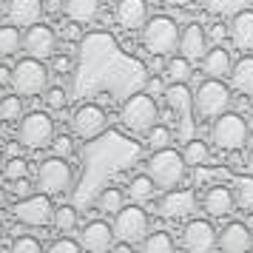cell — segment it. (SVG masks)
Listing matches in <instances>:
<instances>
[{"label": "cell", "mask_w": 253, "mask_h": 253, "mask_svg": "<svg viewBox=\"0 0 253 253\" xmlns=\"http://www.w3.org/2000/svg\"><path fill=\"white\" fill-rule=\"evenodd\" d=\"M179 37H182L179 26L165 14L148 17V23L142 26V46L154 57H171L173 51H179Z\"/></svg>", "instance_id": "1"}, {"label": "cell", "mask_w": 253, "mask_h": 253, "mask_svg": "<svg viewBox=\"0 0 253 253\" xmlns=\"http://www.w3.org/2000/svg\"><path fill=\"white\" fill-rule=\"evenodd\" d=\"M248 137H251V123H248V117L225 111L222 117L213 120V128H211V145H213V148L230 154V151L245 148Z\"/></svg>", "instance_id": "2"}, {"label": "cell", "mask_w": 253, "mask_h": 253, "mask_svg": "<svg viewBox=\"0 0 253 253\" xmlns=\"http://www.w3.org/2000/svg\"><path fill=\"white\" fill-rule=\"evenodd\" d=\"M120 120H123L126 131H131V134H148L151 128L160 123L157 100L148 91L128 97L126 103H123V108H120Z\"/></svg>", "instance_id": "3"}, {"label": "cell", "mask_w": 253, "mask_h": 253, "mask_svg": "<svg viewBox=\"0 0 253 253\" xmlns=\"http://www.w3.org/2000/svg\"><path fill=\"white\" fill-rule=\"evenodd\" d=\"M185 168H188V162H185L182 154L173 151L171 145L154 151L151 160H148V176L154 179L157 188H162V191H171V188H176V185L182 182Z\"/></svg>", "instance_id": "4"}, {"label": "cell", "mask_w": 253, "mask_h": 253, "mask_svg": "<svg viewBox=\"0 0 253 253\" xmlns=\"http://www.w3.org/2000/svg\"><path fill=\"white\" fill-rule=\"evenodd\" d=\"M230 100L233 97H230L228 85L219 77H208V80H202V85L194 94V111L202 120H216V117H222L230 108Z\"/></svg>", "instance_id": "5"}, {"label": "cell", "mask_w": 253, "mask_h": 253, "mask_svg": "<svg viewBox=\"0 0 253 253\" xmlns=\"http://www.w3.org/2000/svg\"><path fill=\"white\" fill-rule=\"evenodd\" d=\"M12 88L20 97H37L48 88V69L43 60L23 57L12 66Z\"/></svg>", "instance_id": "6"}, {"label": "cell", "mask_w": 253, "mask_h": 253, "mask_svg": "<svg viewBox=\"0 0 253 253\" xmlns=\"http://www.w3.org/2000/svg\"><path fill=\"white\" fill-rule=\"evenodd\" d=\"M17 139L23 142V148L40 151L48 148L54 142V120L46 111H29L17 123Z\"/></svg>", "instance_id": "7"}, {"label": "cell", "mask_w": 253, "mask_h": 253, "mask_svg": "<svg viewBox=\"0 0 253 253\" xmlns=\"http://www.w3.org/2000/svg\"><path fill=\"white\" fill-rule=\"evenodd\" d=\"M71 179H74V173H71V165L66 162V157H48V160H43L40 168H37L35 188L40 194L60 196L71 188Z\"/></svg>", "instance_id": "8"}, {"label": "cell", "mask_w": 253, "mask_h": 253, "mask_svg": "<svg viewBox=\"0 0 253 253\" xmlns=\"http://www.w3.org/2000/svg\"><path fill=\"white\" fill-rule=\"evenodd\" d=\"M114 239L128 242V245H142V239L148 236V213L134 202V205L123 208L114 213Z\"/></svg>", "instance_id": "9"}, {"label": "cell", "mask_w": 253, "mask_h": 253, "mask_svg": "<svg viewBox=\"0 0 253 253\" xmlns=\"http://www.w3.org/2000/svg\"><path fill=\"white\" fill-rule=\"evenodd\" d=\"M12 216L17 219L20 225H26V228H46V225H51V219H54L51 196L37 191V194L26 196V199H17Z\"/></svg>", "instance_id": "10"}, {"label": "cell", "mask_w": 253, "mask_h": 253, "mask_svg": "<svg viewBox=\"0 0 253 253\" xmlns=\"http://www.w3.org/2000/svg\"><path fill=\"white\" fill-rule=\"evenodd\" d=\"M23 51L29 57L37 60H51L57 54V32L46 23H35L26 29L23 35Z\"/></svg>", "instance_id": "11"}, {"label": "cell", "mask_w": 253, "mask_h": 253, "mask_svg": "<svg viewBox=\"0 0 253 253\" xmlns=\"http://www.w3.org/2000/svg\"><path fill=\"white\" fill-rule=\"evenodd\" d=\"M105 126H108V117H105V111L97 103H85L71 114V131L80 139L100 137L105 131Z\"/></svg>", "instance_id": "12"}, {"label": "cell", "mask_w": 253, "mask_h": 253, "mask_svg": "<svg viewBox=\"0 0 253 253\" xmlns=\"http://www.w3.org/2000/svg\"><path fill=\"white\" fill-rule=\"evenodd\" d=\"M219 233L208 219H191L182 228V248L185 253H211L216 248Z\"/></svg>", "instance_id": "13"}, {"label": "cell", "mask_w": 253, "mask_h": 253, "mask_svg": "<svg viewBox=\"0 0 253 253\" xmlns=\"http://www.w3.org/2000/svg\"><path fill=\"white\" fill-rule=\"evenodd\" d=\"M80 245L85 253H111L114 248V228L103 222V219H94L88 222L80 233Z\"/></svg>", "instance_id": "14"}, {"label": "cell", "mask_w": 253, "mask_h": 253, "mask_svg": "<svg viewBox=\"0 0 253 253\" xmlns=\"http://www.w3.org/2000/svg\"><path fill=\"white\" fill-rule=\"evenodd\" d=\"M157 213L162 219H171V222L185 219L188 213H194V194L188 188H171V191H165V196L157 205Z\"/></svg>", "instance_id": "15"}, {"label": "cell", "mask_w": 253, "mask_h": 253, "mask_svg": "<svg viewBox=\"0 0 253 253\" xmlns=\"http://www.w3.org/2000/svg\"><path fill=\"white\" fill-rule=\"evenodd\" d=\"M114 20L126 32H142V26L148 23V3L145 0H117Z\"/></svg>", "instance_id": "16"}, {"label": "cell", "mask_w": 253, "mask_h": 253, "mask_svg": "<svg viewBox=\"0 0 253 253\" xmlns=\"http://www.w3.org/2000/svg\"><path fill=\"white\" fill-rule=\"evenodd\" d=\"M216 248L222 253H248L253 248V236L248 225H242V222H230L225 228L219 230V242Z\"/></svg>", "instance_id": "17"}, {"label": "cell", "mask_w": 253, "mask_h": 253, "mask_svg": "<svg viewBox=\"0 0 253 253\" xmlns=\"http://www.w3.org/2000/svg\"><path fill=\"white\" fill-rule=\"evenodd\" d=\"M43 14H46L43 0H9V9H6L9 23H14L17 29H29V26L40 23Z\"/></svg>", "instance_id": "18"}, {"label": "cell", "mask_w": 253, "mask_h": 253, "mask_svg": "<svg viewBox=\"0 0 253 253\" xmlns=\"http://www.w3.org/2000/svg\"><path fill=\"white\" fill-rule=\"evenodd\" d=\"M205 46H208V32L199 23H188L182 29V37H179V54L191 60V63H202L205 57Z\"/></svg>", "instance_id": "19"}, {"label": "cell", "mask_w": 253, "mask_h": 253, "mask_svg": "<svg viewBox=\"0 0 253 253\" xmlns=\"http://www.w3.org/2000/svg\"><path fill=\"white\" fill-rule=\"evenodd\" d=\"M202 205H205V213L213 219H222L228 216L233 205H236V196H233V188L228 185H213V188H208L205 199H202Z\"/></svg>", "instance_id": "20"}, {"label": "cell", "mask_w": 253, "mask_h": 253, "mask_svg": "<svg viewBox=\"0 0 253 253\" xmlns=\"http://www.w3.org/2000/svg\"><path fill=\"white\" fill-rule=\"evenodd\" d=\"M230 40L242 51H253V12L251 9H242V12L233 14V20H230Z\"/></svg>", "instance_id": "21"}, {"label": "cell", "mask_w": 253, "mask_h": 253, "mask_svg": "<svg viewBox=\"0 0 253 253\" xmlns=\"http://www.w3.org/2000/svg\"><path fill=\"white\" fill-rule=\"evenodd\" d=\"M103 9V0H63V14L74 23H91Z\"/></svg>", "instance_id": "22"}, {"label": "cell", "mask_w": 253, "mask_h": 253, "mask_svg": "<svg viewBox=\"0 0 253 253\" xmlns=\"http://www.w3.org/2000/svg\"><path fill=\"white\" fill-rule=\"evenodd\" d=\"M230 69H233V60H230V51L225 46H213L211 51H205V57H202V71H205L208 77H228Z\"/></svg>", "instance_id": "23"}, {"label": "cell", "mask_w": 253, "mask_h": 253, "mask_svg": "<svg viewBox=\"0 0 253 253\" xmlns=\"http://www.w3.org/2000/svg\"><path fill=\"white\" fill-rule=\"evenodd\" d=\"M230 83H233L236 91L253 94V57L251 54H245L242 60L233 63V69H230Z\"/></svg>", "instance_id": "24"}, {"label": "cell", "mask_w": 253, "mask_h": 253, "mask_svg": "<svg viewBox=\"0 0 253 253\" xmlns=\"http://www.w3.org/2000/svg\"><path fill=\"white\" fill-rule=\"evenodd\" d=\"M165 100L179 117H188L191 105H194V94L188 91V83H171L165 88Z\"/></svg>", "instance_id": "25"}, {"label": "cell", "mask_w": 253, "mask_h": 253, "mask_svg": "<svg viewBox=\"0 0 253 253\" xmlns=\"http://www.w3.org/2000/svg\"><path fill=\"white\" fill-rule=\"evenodd\" d=\"M162 74L168 83H188L194 74V63L185 57V54H171L168 63L162 66Z\"/></svg>", "instance_id": "26"}, {"label": "cell", "mask_w": 253, "mask_h": 253, "mask_svg": "<svg viewBox=\"0 0 253 253\" xmlns=\"http://www.w3.org/2000/svg\"><path fill=\"white\" fill-rule=\"evenodd\" d=\"M23 48V35L14 23L0 26V57H12Z\"/></svg>", "instance_id": "27"}, {"label": "cell", "mask_w": 253, "mask_h": 253, "mask_svg": "<svg viewBox=\"0 0 253 253\" xmlns=\"http://www.w3.org/2000/svg\"><path fill=\"white\" fill-rule=\"evenodd\" d=\"M154 191H157V185H154V179H151L148 173H139V176H134V179L128 182V196H131V202H137V205L154 199Z\"/></svg>", "instance_id": "28"}, {"label": "cell", "mask_w": 253, "mask_h": 253, "mask_svg": "<svg viewBox=\"0 0 253 253\" xmlns=\"http://www.w3.org/2000/svg\"><path fill=\"white\" fill-rule=\"evenodd\" d=\"M182 160L188 162V168H199L211 160V148H208L205 139H188L182 148Z\"/></svg>", "instance_id": "29"}, {"label": "cell", "mask_w": 253, "mask_h": 253, "mask_svg": "<svg viewBox=\"0 0 253 253\" xmlns=\"http://www.w3.org/2000/svg\"><path fill=\"white\" fill-rule=\"evenodd\" d=\"M23 120V97L14 94H3L0 97V123H20Z\"/></svg>", "instance_id": "30"}, {"label": "cell", "mask_w": 253, "mask_h": 253, "mask_svg": "<svg viewBox=\"0 0 253 253\" xmlns=\"http://www.w3.org/2000/svg\"><path fill=\"white\" fill-rule=\"evenodd\" d=\"M97 208H100L103 213H108V216H114L117 211L126 208V194H123L120 188H105L103 194H100V199H97Z\"/></svg>", "instance_id": "31"}, {"label": "cell", "mask_w": 253, "mask_h": 253, "mask_svg": "<svg viewBox=\"0 0 253 253\" xmlns=\"http://www.w3.org/2000/svg\"><path fill=\"white\" fill-rule=\"evenodd\" d=\"M142 253H173V239H171V233H165V230L148 233V236L142 239Z\"/></svg>", "instance_id": "32"}, {"label": "cell", "mask_w": 253, "mask_h": 253, "mask_svg": "<svg viewBox=\"0 0 253 253\" xmlns=\"http://www.w3.org/2000/svg\"><path fill=\"white\" fill-rule=\"evenodd\" d=\"M51 225L57 228V233H74V228H77V211L71 205H60L54 208V219H51Z\"/></svg>", "instance_id": "33"}, {"label": "cell", "mask_w": 253, "mask_h": 253, "mask_svg": "<svg viewBox=\"0 0 253 253\" xmlns=\"http://www.w3.org/2000/svg\"><path fill=\"white\" fill-rule=\"evenodd\" d=\"M233 196H236V205L245 211H253V173L251 176H242L233 185Z\"/></svg>", "instance_id": "34"}, {"label": "cell", "mask_w": 253, "mask_h": 253, "mask_svg": "<svg viewBox=\"0 0 253 253\" xmlns=\"http://www.w3.org/2000/svg\"><path fill=\"white\" fill-rule=\"evenodd\" d=\"M3 176H6L9 182H17V179L29 176V162H26L23 157H12V160H6V165H3Z\"/></svg>", "instance_id": "35"}, {"label": "cell", "mask_w": 253, "mask_h": 253, "mask_svg": "<svg viewBox=\"0 0 253 253\" xmlns=\"http://www.w3.org/2000/svg\"><path fill=\"white\" fill-rule=\"evenodd\" d=\"M145 137H148V148L151 151H160V148H168V145H171L173 134H171V128L168 126H154Z\"/></svg>", "instance_id": "36"}, {"label": "cell", "mask_w": 253, "mask_h": 253, "mask_svg": "<svg viewBox=\"0 0 253 253\" xmlns=\"http://www.w3.org/2000/svg\"><path fill=\"white\" fill-rule=\"evenodd\" d=\"M43 100H46V105L51 111H60V108H66V103H69V94H66V88H60V85H51V88L43 91Z\"/></svg>", "instance_id": "37"}, {"label": "cell", "mask_w": 253, "mask_h": 253, "mask_svg": "<svg viewBox=\"0 0 253 253\" xmlns=\"http://www.w3.org/2000/svg\"><path fill=\"white\" fill-rule=\"evenodd\" d=\"M9 253H46V251H43V245L35 236H17L12 242V251Z\"/></svg>", "instance_id": "38"}, {"label": "cell", "mask_w": 253, "mask_h": 253, "mask_svg": "<svg viewBox=\"0 0 253 253\" xmlns=\"http://www.w3.org/2000/svg\"><path fill=\"white\" fill-rule=\"evenodd\" d=\"M46 253H83V245L74 242V239H69V236H63V239L51 242V245L46 248Z\"/></svg>", "instance_id": "39"}, {"label": "cell", "mask_w": 253, "mask_h": 253, "mask_svg": "<svg viewBox=\"0 0 253 253\" xmlns=\"http://www.w3.org/2000/svg\"><path fill=\"white\" fill-rule=\"evenodd\" d=\"M51 151H54V157H71V151H74V145H71V137H54V142H51Z\"/></svg>", "instance_id": "40"}, {"label": "cell", "mask_w": 253, "mask_h": 253, "mask_svg": "<svg viewBox=\"0 0 253 253\" xmlns=\"http://www.w3.org/2000/svg\"><path fill=\"white\" fill-rule=\"evenodd\" d=\"M51 69L57 71V74H69V71L74 69V60H71L69 54H54V57H51Z\"/></svg>", "instance_id": "41"}, {"label": "cell", "mask_w": 253, "mask_h": 253, "mask_svg": "<svg viewBox=\"0 0 253 253\" xmlns=\"http://www.w3.org/2000/svg\"><path fill=\"white\" fill-rule=\"evenodd\" d=\"M12 194H14V199H26V196H32V182L29 179H17V182H12Z\"/></svg>", "instance_id": "42"}, {"label": "cell", "mask_w": 253, "mask_h": 253, "mask_svg": "<svg viewBox=\"0 0 253 253\" xmlns=\"http://www.w3.org/2000/svg\"><path fill=\"white\" fill-rule=\"evenodd\" d=\"M43 12L46 14H63V0H43Z\"/></svg>", "instance_id": "43"}, {"label": "cell", "mask_w": 253, "mask_h": 253, "mask_svg": "<svg viewBox=\"0 0 253 253\" xmlns=\"http://www.w3.org/2000/svg\"><path fill=\"white\" fill-rule=\"evenodd\" d=\"M148 94L151 97H154V94H165V85H162L160 77H151L148 80Z\"/></svg>", "instance_id": "44"}, {"label": "cell", "mask_w": 253, "mask_h": 253, "mask_svg": "<svg viewBox=\"0 0 253 253\" xmlns=\"http://www.w3.org/2000/svg\"><path fill=\"white\" fill-rule=\"evenodd\" d=\"M225 37V26H211V32H208V40H213V43H219Z\"/></svg>", "instance_id": "45"}, {"label": "cell", "mask_w": 253, "mask_h": 253, "mask_svg": "<svg viewBox=\"0 0 253 253\" xmlns=\"http://www.w3.org/2000/svg\"><path fill=\"white\" fill-rule=\"evenodd\" d=\"M0 85H12V69L0 66Z\"/></svg>", "instance_id": "46"}, {"label": "cell", "mask_w": 253, "mask_h": 253, "mask_svg": "<svg viewBox=\"0 0 253 253\" xmlns=\"http://www.w3.org/2000/svg\"><path fill=\"white\" fill-rule=\"evenodd\" d=\"M111 253H134V245H128V242H117Z\"/></svg>", "instance_id": "47"}, {"label": "cell", "mask_w": 253, "mask_h": 253, "mask_svg": "<svg viewBox=\"0 0 253 253\" xmlns=\"http://www.w3.org/2000/svg\"><path fill=\"white\" fill-rule=\"evenodd\" d=\"M162 3H168V6H176V9H185V6H194L196 0H162Z\"/></svg>", "instance_id": "48"}, {"label": "cell", "mask_w": 253, "mask_h": 253, "mask_svg": "<svg viewBox=\"0 0 253 253\" xmlns=\"http://www.w3.org/2000/svg\"><path fill=\"white\" fill-rule=\"evenodd\" d=\"M6 202H9V194H6V188H0V211L6 208Z\"/></svg>", "instance_id": "49"}, {"label": "cell", "mask_w": 253, "mask_h": 253, "mask_svg": "<svg viewBox=\"0 0 253 253\" xmlns=\"http://www.w3.org/2000/svg\"><path fill=\"white\" fill-rule=\"evenodd\" d=\"M248 171L253 173V148H251V154H248Z\"/></svg>", "instance_id": "50"}, {"label": "cell", "mask_w": 253, "mask_h": 253, "mask_svg": "<svg viewBox=\"0 0 253 253\" xmlns=\"http://www.w3.org/2000/svg\"><path fill=\"white\" fill-rule=\"evenodd\" d=\"M6 9H9V0H0V14H6Z\"/></svg>", "instance_id": "51"}, {"label": "cell", "mask_w": 253, "mask_h": 253, "mask_svg": "<svg viewBox=\"0 0 253 253\" xmlns=\"http://www.w3.org/2000/svg\"><path fill=\"white\" fill-rule=\"evenodd\" d=\"M3 165H6V157H3V151H0V173H3Z\"/></svg>", "instance_id": "52"}, {"label": "cell", "mask_w": 253, "mask_h": 253, "mask_svg": "<svg viewBox=\"0 0 253 253\" xmlns=\"http://www.w3.org/2000/svg\"><path fill=\"white\" fill-rule=\"evenodd\" d=\"M3 236H6V230H3V222H0V245H3Z\"/></svg>", "instance_id": "53"}, {"label": "cell", "mask_w": 253, "mask_h": 253, "mask_svg": "<svg viewBox=\"0 0 253 253\" xmlns=\"http://www.w3.org/2000/svg\"><path fill=\"white\" fill-rule=\"evenodd\" d=\"M248 123H251V131H253V108H251V117H248Z\"/></svg>", "instance_id": "54"}]
</instances>
